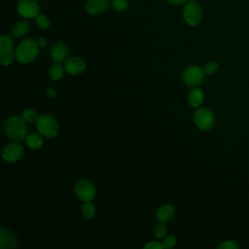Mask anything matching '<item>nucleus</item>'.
Instances as JSON below:
<instances>
[{
    "instance_id": "c756f323",
    "label": "nucleus",
    "mask_w": 249,
    "mask_h": 249,
    "mask_svg": "<svg viewBox=\"0 0 249 249\" xmlns=\"http://www.w3.org/2000/svg\"><path fill=\"white\" fill-rule=\"evenodd\" d=\"M46 92H47L48 96H50L51 98H53V97H55V96H56V90H55L54 89H53V88L48 89Z\"/></svg>"
},
{
    "instance_id": "5701e85b",
    "label": "nucleus",
    "mask_w": 249,
    "mask_h": 249,
    "mask_svg": "<svg viewBox=\"0 0 249 249\" xmlns=\"http://www.w3.org/2000/svg\"><path fill=\"white\" fill-rule=\"evenodd\" d=\"M38 115L36 113L35 110L33 109H25L23 112H22V118L24 119V121L26 123H34L37 121L38 119Z\"/></svg>"
},
{
    "instance_id": "4be33fe9",
    "label": "nucleus",
    "mask_w": 249,
    "mask_h": 249,
    "mask_svg": "<svg viewBox=\"0 0 249 249\" xmlns=\"http://www.w3.org/2000/svg\"><path fill=\"white\" fill-rule=\"evenodd\" d=\"M35 21H36V24L40 28H42V29H48L50 27V25H51L49 18L46 15H44V14H39L35 18Z\"/></svg>"
},
{
    "instance_id": "6ab92c4d",
    "label": "nucleus",
    "mask_w": 249,
    "mask_h": 249,
    "mask_svg": "<svg viewBox=\"0 0 249 249\" xmlns=\"http://www.w3.org/2000/svg\"><path fill=\"white\" fill-rule=\"evenodd\" d=\"M63 71H64V67L62 68V66L60 65V63L56 62V63H53L50 70H49V74H50V77L52 80L53 81H58L59 79L62 78L63 76Z\"/></svg>"
},
{
    "instance_id": "9d476101",
    "label": "nucleus",
    "mask_w": 249,
    "mask_h": 249,
    "mask_svg": "<svg viewBox=\"0 0 249 249\" xmlns=\"http://www.w3.org/2000/svg\"><path fill=\"white\" fill-rule=\"evenodd\" d=\"M23 154V148L18 143H11L5 146L2 152L3 160L7 162H15L18 161Z\"/></svg>"
},
{
    "instance_id": "1a4fd4ad",
    "label": "nucleus",
    "mask_w": 249,
    "mask_h": 249,
    "mask_svg": "<svg viewBox=\"0 0 249 249\" xmlns=\"http://www.w3.org/2000/svg\"><path fill=\"white\" fill-rule=\"evenodd\" d=\"M17 11L23 18H35L40 14V6L37 0H20L18 3Z\"/></svg>"
},
{
    "instance_id": "b1692460",
    "label": "nucleus",
    "mask_w": 249,
    "mask_h": 249,
    "mask_svg": "<svg viewBox=\"0 0 249 249\" xmlns=\"http://www.w3.org/2000/svg\"><path fill=\"white\" fill-rule=\"evenodd\" d=\"M111 6L116 12L122 13L127 9L128 2L127 0H113L111 3Z\"/></svg>"
},
{
    "instance_id": "cd10ccee",
    "label": "nucleus",
    "mask_w": 249,
    "mask_h": 249,
    "mask_svg": "<svg viewBox=\"0 0 249 249\" xmlns=\"http://www.w3.org/2000/svg\"><path fill=\"white\" fill-rule=\"evenodd\" d=\"M144 249H161L163 248L162 243H160L158 241H150L148 243H146L143 247Z\"/></svg>"
},
{
    "instance_id": "bb28decb",
    "label": "nucleus",
    "mask_w": 249,
    "mask_h": 249,
    "mask_svg": "<svg viewBox=\"0 0 249 249\" xmlns=\"http://www.w3.org/2000/svg\"><path fill=\"white\" fill-rule=\"evenodd\" d=\"M176 242H177V239L175 236L168 235L163 239L162 245H163V248H172L176 245Z\"/></svg>"
},
{
    "instance_id": "4468645a",
    "label": "nucleus",
    "mask_w": 249,
    "mask_h": 249,
    "mask_svg": "<svg viewBox=\"0 0 249 249\" xmlns=\"http://www.w3.org/2000/svg\"><path fill=\"white\" fill-rule=\"evenodd\" d=\"M111 3L110 0H88L86 10L90 15H100L107 11Z\"/></svg>"
},
{
    "instance_id": "aec40b11",
    "label": "nucleus",
    "mask_w": 249,
    "mask_h": 249,
    "mask_svg": "<svg viewBox=\"0 0 249 249\" xmlns=\"http://www.w3.org/2000/svg\"><path fill=\"white\" fill-rule=\"evenodd\" d=\"M82 214L86 219H91L95 214V207L90 201H85L82 206Z\"/></svg>"
},
{
    "instance_id": "f8f14e48",
    "label": "nucleus",
    "mask_w": 249,
    "mask_h": 249,
    "mask_svg": "<svg viewBox=\"0 0 249 249\" xmlns=\"http://www.w3.org/2000/svg\"><path fill=\"white\" fill-rule=\"evenodd\" d=\"M18 246V238L15 233L8 228L2 226L0 228V248H15Z\"/></svg>"
},
{
    "instance_id": "2eb2a0df",
    "label": "nucleus",
    "mask_w": 249,
    "mask_h": 249,
    "mask_svg": "<svg viewBox=\"0 0 249 249\" xmlns=\"http://www.w3.org/2000/svg\"><path fill=\"white\" fill-rule=\"evenodd\" d=\"M204 100V93L203 91L198 88H194L189 95H188V101L190 105L194 108H198L201 106Z\"/></svg>"
},
{
    "instance_id": "a211bd4d",
    "label": "nucleus",
    "mask_w": 249,
    "mask_h": 249,
    "mask_svg": "<svg viewBox=\"0 0 249 249\" xmlns=\"http://www.w3.org/2000/svg\"><path fill=\"white\" fill-rule=\"evenodd\" d=\"M43 135L40 133H29L26 135L25 143L32 150H39L44 145Z\"/></svg>"
},
{
    "instance_id": "9b49d317",
    "label": "nucleus",
    "mask_w": 249,
    "mask_h": 249,
    "mask_svg": "<svg viewBox=\"0 0 249 249\" xmlns=\"http://www.w3.org/2000/svg\"><path fill=\"white\" fill-rule=\"evenodd\" d=\"M64 70L72 75L80 74L86 70L87 63L84 58L79 56H73L64 61Z\"/></svg>"
},
{
    "instance_id": "39448f33",
    "label": "nucleus",
    "mask_w": 249,
    "mask_h": 249,
    "mask_svg": "<svg viewBox=\"0 0 249 249\" xmlns=\"http://www.w3.org/2000/svg\"><path fill=\"white\" fill-rule=\"evenodd\" d=\"M183 18L191 26L197 25L202 19V11L197 2L189 0L183 8Z\"/></svg>"
},
{
    "instance_id": "7c9ffc66",
    "label": "nucleus",
    "mask_w": 249,
    "mask_h": 249,
    "mask_svg": "<svg viewBox=\"0 0 249 249\" xmlns=\"http://www.w3.org/2000/svg\"><path fill=\"white\" fill-rule=\"evenodd\" d=\"M37 43H38V45H39L40 48H43V47H45V46L47 45V40L42 37V38H39V39L37 40Z\"/></svg>"
},
{
    "instance_id": "ddd939ff",
    "label": "nucleus",
    "mask_w": 249,
    "mask_h": 249,
    "mask_svg": "<svg viewBox=\"0 0 249 249\" xmlns=\"http://www.w3.org/2000/svg\"><path fill=\"white\" fill-rule=\"evenodd\" d=\"M68 53H69L68 47L63 42L54 43L50 50V54L52 58L58 63L64 62L68 57Z\"/></svg>"
},
{
    "instance_id": "a878e982",
    "label": "nucleus",
    "mask_w": 249,
    "mask_h": 249,
    "mask_svg": "<svg viewBox=\"0 0 249 249\" xmlns=\"http://www.w3.org/2000/svg\"><path fill=\"white\" fill-rule=\"evenodd\" d=\"M154 233H155V235L157 236V237H159V238H161V237H163L164 235H165V233H166V228H165V226L163 225V223H160V224H158L157 226H156V228H155V230H154Z\"/></svg>"
},
{
    "instance_id": "20e7f679",
    "label": "nucleus",
    "mask_w": 249,
    "mask_h": 249,
    "mask_svg": "<svg viewBox=\"0 0 249 249\" xmlns=\"http://www.w3.org/2000/svg\"><path fill=\"white\" fill-rule=\"evenodd\" d=\"M15 56L16 53L12 37L2 34L0 36V64L3 66L10 65Z\"/></svg>"
},
{
    "instance_id": "dca6fc26",
    "label": "nucleus",
    "mask_w": 249,
    "mask_h": 249,
    "mask_svg": "<svg viewBox=\"0 0 249 249\" xmlns=\"http://www.w3.org/2000/svg\"><path fill=\"white\" fill-rule=\"evenodd\" d=\"M174 214H175V209L172 205L163 204L157 211V219L160 222L164 223V222H167L170 219H172Z\"/></svg>"
},
{
    "instance_id": "412c9836",
    "label": "nucleus",
    "mask_w": 249,
    "mask_h": 249,
    "mask_svg": "<svg viewBox=\"0 0 249 249\" xmlns=\"http://www.w3.org/2000/svg\"><path fill=\"white\" fill-rule=\"evenodd\" d=\"M218 69H219V64L215 60H210V61L206 62L202 67V70H203L204 74H206V75H212V74L216 73L218 71Z\"/></svg>"
},
{
    "instance_id": "6e6552de",
    "label": "nucleus",
    "mask_w": 249,
    "mask_h": 249,
    "mask_svg": "<svg viewBox=\"0 0 249 249\" xmlns=\"http://www.w3.org/2000/svg\"><path fill=\"white\" fill-rule=\"evenodd\" d=\"M204 79V72L202 68L196 65L189 66L185 69L183 73V81L184 83L192 88H196L199 86Z\"/></svg>"
},
{
    "instance_id": "c85d7f7f",
    "label": "nucleus",
    "mask_w": 249,
    "mask_h": 249,
    "mask_svg": "<svg viewBox=\"0 0 249 249\" xmlns=\"http://www.w3.org/2000/svg\"><path fill=\"white\" fill-rule=\"evenodd\" d=\"M189 0H167V2L171 5H182V4H186Z\"/></svg>"
},
{
    "instance_id": "393cba45",
    "label": "nucleus",
    "mask_w": 249,
    "mask_h": 249,
    "mask_svg": "<svg viewBox=\"0 0 249 249\" xmlns=\"http://www.w3.org/2000/svg\"><path fill=\"white\" fill-rule=\"evenodd\" d=\"M219 249H238L239 244L232 239H228L223 241L220 245H218Z\"/></svg>"
},
{
    "instance_id": "f257e3e1",
    "label": "nucleus",
    "mask_w": 249,
    "mask_h": 249,
    "mask_svg": "<svg viewBox=\"0 0 249 249\" xmlns=\"http://www.w3.org/2000/svg\"><path fill=\"white\" fill-rule=\"evenodd\" d=\"M4 129L6 135L14 141H20L26 137L27 126L22 117L11 116L8 118L5 122Z\"/></svg>"
},
{
    "instance_id": "7ed1b4c3",
    "label": "nucleus",
    "mask_w": 249,
    "mask_h": 249,
    "mask_svg": "<svg viewBox=\"0 0 249 249\" xmlns=\"http://www.w3.org/2000/svg\"><path fill=\"white\" fill-rule=\"evenodd\" d=\"M35 124L37 131L47 138H53L58 134V124L51 115L44 114L39 116Z\"/></svg>"
},
{
    "instance_id": "2f4dec72",
    "label": "nucleus",
    "mask_w": 249,
    "mask_h": 249,
    "mask_svg": "<svg viewBox=\"0 0 249 249\" xmlns=\"http://www.w3.org/2000/svg\"><path fill=\"white\" fill-rule=\"evenodd\" d=\"M39 1H41V0H39Z\"/></svg>"
},
{
    "instance_id": "f03ea898",
    "label": "nucleus",
    "mask_w": 249,
    "mask_h": 249,
    "mask_svg": "<svg viewBox=\"0 0 249 249\" xmlns=\"http://www.w3.org/2000/svg\"><path fill=\"white\" fill-rule=\"evenodd\" d=\"M37 41L31 38L24 39L19 43L16 50V59L22 64H26L35 59L39 53Z\"/></svg>"
},
{
    "instance_id": "f3484780",
    "label": "nucleus",
    "mask_w": 249,
    "mask_h": 249,
    "mask_svg": "<svg viewBox=\"0 0 249 249\" xmlns=\"http://www.w3.org/2000/svg\"><path fill=\"white\" fill-rule=\"evenodd\" d=\"M30 29V24L26 20L18 21L12 28V36L14 38H20L25 36Z\"/></svg>"
},
{
    "instance_id": "423d86ee",
    "label": "nucleus",
    "mask_w": 249,
    "mask_h": 249,
    "mask_svg": "<svg viewBox=\"0 0 249 249\" xmlns=\"http://www.w3.org/2000/svg\"><path fill=\"white\" fill-rule=\"evenodd\" d=\"M194 121L199 129L209 130L214 125L215 117L209 108L198 107L194 114Z\"/></svg>"
},
{
    "instance_id": "0eeeda50",
    "label": "nucleus",
    "mask_w": 249,
    "mask_h": 249,
    "mask_svg": "<svg viewBox=\"0 0 249 249\" xmlns=\"http://www.w3.org/2000/svg\"><path fill=\"white\" fill-rule=\"evenodd\" d=\"M75 193L82 201H90L96 195V189L89 179H80L75 185Z\"/></svg>"
}]
</instances>
